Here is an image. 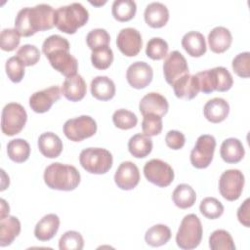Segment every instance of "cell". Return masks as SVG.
Here are the masks:
<instances>
[{"instance_id": "8992f818", "label": "cell", "mask_w": 250, "mask_h": 250, "mask_svg": "<svg viewBox=\"0 0 250 250\" xmlns=\"http://www.w3.org/2000/svg\"><path fill=\"white\" fill-rule=\"evenodd\" d=\"M203 229L199 218L195 214L184 217L176 234L177 245L184 250L196 248L202 238Z\"/></svg>"}, {"instance_id": "277c9868", "label": "cell", "mask_w": 250, "mask_h": 250, "mask_svg": "<svg viewBox=\"0 0 250 250\" xmlns=\"http://www.w3.org/2000/svg\"><path fill=\"white\" fill-rule=\"evenodd\" d=\"M89 20V13L80 3H71L55 10V26L66 33L73 34L76 30L85 25Z\"/></svg>"}, {"instance_id": "9c48e42d", "label": "cell", "mask_w": 250, "mask_h": 250, "mask_svg": "<svg viewBox=\"0 0 250 250\" xmlns=\"http://www.w3.org/2000/svg\"><path fill=\"white\" fill-rule=\"evenodd\" d=\"M97 132V123L89 115H81L68 119L63 124V134L72 142H81L94 136Z\"/></svg>"}, {"instance_id": "5bb4252c", "label": "cell", "mask_w": 250, "mask_h": 250, "mask_svg": "<svg viewBox=\"0 0 250 250\" xmlns=\"http://www.w3.org/2000/svg\"><path fill=\"white\" fill-rule=\"evenodd\" d=\"M116 44L123 55L126 57H135L143 47L142 35L136 28H122L117 35Z\"/></svg>"}, {"instance_id": "4dcf8cb0", "label": "cell", "mask_w": 250, "mask_h": 250, "mask_svg": "<svg viewBox=\"0 0 250 250\" xmlns=\"http://www.w3.org/2000/svg\"><path fill=\"white\" fill-rule=\"evenodd\" d=\"M172 199L177 207L181 209H188L195 203L196 193L189 185L180 184L174 189Z\"/></svg>"}, {"instance_id": "484cf974", "label": "cell", "mask_w": 250, "mask_h": 250, "mask_svg": "<svg viewBox=\"0 0 250 250\" xmlns=\"http://www.w3.org/2000/svg\"><path fill=\"white\" fill-rule=\"evenodd\" d=\"M245 150L242 143L236 138H229L226 139L222 145L220 149V155L223 160L229 164L238 163L244 157Z\"/></svg>"}, {"instance_id": "d4e9b609", "label": "cell", "mask_w": 250, "mask_h": 250, "mask_svg": "<svg viewBox=\"0 0 250 250\" xmlns=\"http://www.w3.org/2000/svg\"><path fill=\"white\" fill-rule=\"evenodd\" d=\"M38 148L45 157L56 158L62 151V142L55 133L46 132L38 138Z\"/></svg>"}, {"instance_id": "52a82bcc", "label": "cell", "mask_w": 250, "mask_h": 250, "mask_svg": "<svg viewBox=\"0 0 250 250\" xmlns=\"http://www.w3.org/2000/svg\"><path fill=\"white\" fill-rule=\"evenodd\" d=\"M79 162L83 169L91 174H105L112 166V154L105 148L88 147L79 155Z\"/></svg>"}, {"instance_id": "8fae6325", "label": "cell", "mask_w": 250, "mask_h": 250, "mask_svg": "<svg viewBox=\"0 0 250 250\" xmlns=\"http://www.w3.org/2000/svg\"><path fill=\"white\" fill-rule=\"evenodd\" d=\"M244 175L237 169H229L225 171L219 180V190L221 195L229 200H237L243 190Z\"/></svg>"}, {"instance_id": "d6986e66", "label": "cell", "mask_w": 250, "mask_h": 250, "mask_svg": "<svg viewBox=\"0 0 250 250\" xmlns=\"http://www.w3.org/2000/svg\"><path fill=\"white\" fill-rule=\"evenodd\" d=\"M61 92L68 101L79 102L86 95V82L80 74L76 73L72 76L65 78L62 85Z\"/></svg>"}, {"instance_id": "e575fe53", "label": "cell", "mask_w": 250, "mask_h": 250, "mask_svg": "<svg viewBox=\"0 0 250 250\" xmlns=\"http://www.w3.org/2000/svg\"><path fill=\"white\" fill-rule=\"evenodd\" d=\"M209 247L212 250H234L235 245L229 231L225 229L214 230L209 237Z\"/></svg>"}, {"instance_id": "d590c367", "label": "cell", "mask_w": 250, "mask_h": 250, "mask_svg": "<svg viewBox=\"0 0 250 250\" xmlns=\"http://www.w3.org/2000/svg\"><path fill=\"white\" fill-rule=\"evenodd\" d=\"M91 62L94 67L101 70L106 69L113 62V52L108 46L93 50L91 54Z\"/></svg>"}, {"instance_id": "f6af8a7d", "label": "cell", "mask_w": 250, "mask_h": 250, "mask_svg": "<svg viewBox=\"0 0 250 250\" xmlns=\"http://www.w3.org/2000/svg\"><path fill=\"white\" fill-rule=\"evenodd\" d=\"M142 129L148 137L159 135L162 131V117L156 114H146L142 121Z\"/></svg>"}, {"instance_id": "ac0fdd59", "label": "cell", "mask_w": 250, "mask_h": 250, "mask_svg": "<svg viewBox=\"0 0 250 250\" xmlns=\"http://www.w3.org/2000/svg\"><path fill=\"white\" fill-rule=\"evenodd\" d=\"M168 108L169 104L166 98L155 92L144 96L139 104V109L143 116L146 114H156L162 117L168 112Z\"/></svg>"}, {"instance_id": "83f0119b", "label": "cell", "mask_w": 250, "mask_h": 250, "mask_svg": "<svg viewBox=\"0 0 250 250\" xmlns=\"http://www.w3.org/2000/svg\"><path fill=\"white\" fill-rule=\"evenodd\" d=\"M21 232V223L15 216L0 219V246L10 245Z\"/></svg>"}, {"instance_id": "7c38bea8", "label": "cell", "mask_w": 250, "mask_h": 250, "mask_svg": "<svg viewBox=\"0 0 250 250\" xmlns=\"http://www.w3.org/2000/svg\"><path fill=\"white\" fill-rule=\"evenodd\" d=\"M144 175L151 184L160 187H168L174 180V170L161 159L153 158L147 161L144 166Z\"/></svg>"}, {"instance_id": "30bf717a", "label": "cell", "mask_w": 250, "mask_h": 250, "mask_svg": "<svg viewBox=\"0 0 250 250\" xmlns=\"http://www.w3.org/2000/svg\"><path fill=\"white\" fill-rule=\"evenodd\" d=\"M216 140L212 135H201L198 137L194 147L190 152V163L197 169L207 168L214 156Z\"/></svg>"}, {"instance_id": "2e32d148", "label": "cell", "mask_w": 250, "mask_h": 250, "mask_svg": "<svg viewBox=\"0 0 250 250\" xmlns=\"http://www.w3.org/2000/svg\"><path fill=\"white\" fill-rule=\"evenodd\" d=\"M153 78L151 66L145 62H135L129 65L126 71V79L129 85L135 89L146 88Z\"/></svg>"}, {"instance_id": "60d3db41", "label": "cell", "mask_w": 250, "mask_h": 250, "mask_svg": "<svg viewBox=\"0 0 250 250\" xmlns=\"http://www.w3.org/2000/svg\"><path fill=\"white\" fill-rule=\"evenodd\" d=\"M110 36L108 32L104 28H95L91 30L86 36V42L88 47L93 51L101 47L108 46Z\"/></svg>"}, {"instance_id": "bcb514c9", "label": "cell", "mask_w": 250, "mask_h": 250, "mask_svg": "<svg viewBox=\"0 0 250 250\" xmlns=\"http://www.w3.org/2000/svg\"><path fill=\"white\" fill-rule=\"evenodd\" d=\"M234 73L241 78L250 76V53L243 52L234 57L231 62Z\"/></svg>"}, {"instance_id": "ab89813d", "label": "cell", "mask_w": 250, "mask_h": 250, "mask_svg": "<svg viewBox=\"0 0 250 250\" xmlns=\"http://www.w3.org/2000/svg\"><path fill=\"white\" fill-rule=\"evenodd\" d=\"M84 247V239L80 232L68 230L64 232L59 240L61 250H81Z\"/></svg>"}, {"instance_id": "681fc988", "label": "cell", "mask_w": 250, "mask_h": 250, "mask_svg": "<svg viewBox=\"0 0 250 250\" xmlns=\"http://www.w3.org/2000/svg\"><path fill=\"white\" fill-rule=\"evenodd\" d=\"M9 211H10V207L9 205L6 203V201L4 199H1V218H5L7 216H9Z\"/></svg>"}, {"instance_id": "836d02e7", "label": "cell", "mask_w": 250, "mask_h": 250, "mask_svg": "<svg viewBox=\"0 0 250 250\" xmlns=\"http://www.w3.org/2000/svg\"><path fill=\"white\" fill-rule=\"evenodd\" d=\"M137 12V5L132 0H115L112 3L111 13L113 18L118 21H129Z\"/></svg>"}, {"instance_id": "4316f807", "label": "cell", "mask_w": 250, "mask_h": 250, "mask_svg": "<svg viewBox=\"0 0 250 250\" xmlns=\"http://www.w3.org/2000/svg\"><path fill=\"white\" fill-rule=\"evenodd\" d=\"M182 46L185 51L194 58H199L206 53V42L202 33L188 31L182 38Z\"/></svg>"}, {"instance_id": "44dd1931", "label": "cell", "mask_w": 250, "mask_h": 250, "mask_svg": "<svg viewBox=\"0 0 250 250\" xmlns=\"http://www.w3.org/2000/svg\"><path fill=\"white\" fill-rule=\"evenodd\" d=\"M229 112V104L222 98H214L209 100L203 107L205 118L212 123H220L224 121L228 117Z\"/></svg>"}, {"instance_id": "603a6c76", "label": "cell", "mask_w": 250, "mask_h": 250, "mask_svg": "<svg viewBox=\"0 0 250 250\" xmlns=\"http://www.w3.org/2000/svg\"><path fill=\"white\" fill-rule=\"evenodd\" d=\"M59 227L60 218L56 214H47L36 224L34 235L40 241H48L56 235Z\"/></svg>"}, {"instance_id": "9a60e30c", "label": "cell", "mask_w": 250, "mask_h": 250, "mask_svg": "<svg viewBox=\"0 0 250 250\" xmlns=\"http://www.w3.org/2000/svg\"><path fill=\"white\" fill-rule=\"evenodd\" d=\"M61 94V89L56 85L37 91L30 96L29 106L36 113L47 112L60 100Z\"/></svg>"}, {"instance_id": "8d00e7d4", "label": "cell", "mask_w": 250, "mask_h": 250, "mask_svg": "<svg viewBox=\"0 0 250 250\" xmlns=\"http://www.w3.org/2000/svg\"><path fill=\"white\" fill-rule=\"evenodd\" d=\"M168 49V43L164 39L160 37H153L146 43V55L151 60L159 61L167 56Z\"/></svg>"}, {"instance_id": "3957f363", "label": "cell", "mask_w": 250, "mask_h": 250, "mask_svg": "<svg viewBox=\"0 0 250 250\" xmlns=\"http://www.w3.org/2000/svg\"><path fill=\"white\" fill-rule=\"evenodd\" d=\"M80 173L72 165L55 162L46 167L44 182L52 189L70 191L80 184Z\"/></svg>"}, {"instance_id": "f546056e", "label": "cell", "mask_w": 250, "mask_h": 250, "mask_svg": "<svg viewBox=\"0 0 250 250\" xmlns=\"http://www.w3.org/2000/svg\"><path fill=\"white\" fill-rule=\"evenodd\" d=\"M129 152L136 158H145L152 150V140L145 134H136L128 142Z\"/></svg>"}, {"instance_id": "ba28073f", "label": "cell", "mask_w": 250, "mask_h": 250, "mask_svg": "<svg viewBox=\"0 0 250 250\" xmlns=\"http://www.w3.org/2000/svg\"><path fill=\"white\" fill-rule=\"evenodd\" d=\"M27 114L24 107L18 103H9L2 109L1 130L6 136H15L24 127Z\"/></svg>"}, {"instance_id": "ffe728a7", "label": "cell", "mask_w": 250, "mask_h": 250, "mask_svg": "<svg viewBox=\"0 0 250 250\" xmlns=\"http://www.w3.org/2000/svg\"><path fill=\"white\" fill-rule=\"evenodd\" d=\"M145 21L152 28L163 27L169 21V11L160 2L149 3L144 13Z\"/></svg>"}, {"instance_id": "c3c4849f", "label": "cell", "mask_w": 250, "mask_h": 250, "mask_svg": "<svg viewBox=\"0 0 250 250\" xmlns=\"http://www.w3.org/2000/svg\"><path fill=\"white\" fill-rule=\"evenodd\" d=\"M250 199L247 198L244 200V202L239 206L237 210V219L240 224H242L244 227L249 228L250 227V208H249Z\"/></svg>"}, {"instance_id": "1f68e13d", "label": "cell", "mask_w": 250, "mask_h": 250, "mask_svg": "<svg viewBox=\"0 0 250 250\" xmlns=\"http://www.w3.org/2000/svg\"><path fill=\"white\" fill-rule=\"evenodd\" d=\"M171 238L170 229L163 224H157L150 227L145 234L146 244L152 247H158L166 244Z\"/></svg>"}, {"instance_id": "7402d4cb", "label": "cell", "mask_w": 250, "mask_h": 250, "mask_svg": "<svg viewBox=\"0 0 250 250\" xmlns=\"http://www.w3.org/2000/svg\"><path fill=\"white\" fill-rule=\"evenodd\" d=\"M231 42V33L224 26H216L208 34V44L210 50L216 54L226 52L230 47Z\"/></svg>"}, {"instance_id": "4fadbf2b", "label": "cell", "mask_w": 250, "mask_h": 250, "mask_svg": "<svg viewBox=\"0 0 250 250\" xmlns=\"http://www.w3.org/2000/svg\"><path fill=\"white\" fill-rule=\"evenodd\" d=\"M163 74L166 82L171 86L179 78L188 74L187 60L179 51H173L167 55L163 63Z\"/></svg>"}, {"instance_id": "d6a6232c", "label": "cell", "mask_w": 250, "mask_h": 250, "mask_svg": "<svg viewBox=\"0 0 250 250\" xmlns=\"http://www.w3.org/2000/svg\"><path fill=\"white\" fill-rule=\"evenodd\" d=\"M7 153L12 161L22 163L29 157L30 146L23 139H14L7 145Z\"/></svg>"}, {"instance_id": "7dc6e473", "label": "cell", "mask_w": 250, "mask_h": 250, "mask_svg": "<svg viewBox=\"0 0 250 250\" xmlns=\"http://www.w3.org/2000/svg\"><path fill=\"white\" fill-rule=\"evenodd\" d=\"M165 143L168 147L178 150L181 149L186 143L185 135L177 130H170L165 136Z\"/></svg>"}, {"instance_id": "74e56055", "label": "cell", "mask_w": 250, "mask_h": 250, "mask_svg": "<svg viewBox=\"0 0 250 250\" xmlns=\"http://www.w3.org/2000/svg\"><path fill=\"white\" fill-rule=\"evenodd\" d=\"M199 210L204 217L214 220L223 215L224 205L215 197H205L200 202Z\"/></svg>"}, {"instance_id": "f1b7e54d", "label": "cell", "mask_w": 250, "mask_h": 250, "mask_svg": "<svg viewBox=\"0 0 250 250\" xmlns=\"http://www.w3.org/2000/svg\"><path fill=\"white\" fill-rule=\"evenodd\" d=\"M91 94L99 101H109L115 95L114 82L107 76H97L91 81Z\"/></svg>"}, {"instance_id": "6da1fadb", "label": "cell", "mask_w": 250, "mask_h": 250, "mask_svg": "<svg viewBox=\"0 0 250 250\" xmlns=\"http://www.w3.org/2000/svg\"><path fill=\"white\" fill-rule=\"evenodd\" d=\"M55 11L48 4L25 7L19 11L15 20V28L21 36L29 37L38 31L53 28Z\"/></svg>"}, {"instance_id": "5b68a950", "label": "cell", "mask_w": 250, "mask_h": 250, "mask_svg": "<svg viewBox=\"0 0 250 250\" xmlns=\"http://www.w3.org/2000/svg\"><path fill=\"white\" fill-rule=\"evenodd\" d=\"M195 76L197 78L199 92L204 94H211L214 91L226 92L229 91L233 84L231 74L224 66H216L197 72Z\"/></svg>"}, {"instance_id": "7a4b0ae2", "label": "cell", "mask_w": 250, "mask_h": 250, "mask_svg": "<svg viewBox=\"0 0 250 250\" xmlns=\"http://www.w3.org/2000/svg\"><path fill=\"white\" fill-rule=\"evenodd\" d=\"M69 49L68 41L58 34L46 38L42 45V52L52 67L65 77L76 74L78 69V62L69 53Z\"/></svg>"}, {"instance_id": "7bdbcfd3", "label": "cell", "mask_w": 250, "mask_h": 250, "mask_svg": "<svg viewBox=\"0 0 250 250\" xmlns=\"http://www.w3.org/2000/svg\"><path fill=\"white\" fill-rule=\"evenodd\" d=\"M21 35L16 28H5L0 34V47L3 51H14L20 44Z\"/></svg>"}, {"instance_id": "ee69618b", "label": "cell", "mask_w": 250, "mask_h": 250, "mask_svg": "<svg viewBox=\"0 0 250 250\" xmlns=\"http://www.w3.org/2000/svg\"><path fill=\"white\" fill-rule=\"evenodd\" d=\"M17 57L25 66H31L36 64L40 60V51L34 45L25 44L18 50Z\"/></svg>"}, {"instance_id": "cb8c5ba5", "label": "cell", "mask_w": 250, "mask_h": 250, "mask_svg": "<svg viewBox=\"0 0 250 250\" xmlns=\"http://www.w3.org/2000/svg\"><path fill=\"white\" fill-rule=\"evenodd\" d=\"M173 90L177 98L192 100L199 93V86L195 74H186L179 78L173 85Z\"/></svg>"}, {"instance_id": "b9f144b4", "label": "cell", "mask_w": 250, "mask_h": 250, "mask_svg": "<svg viewBox=\"0 0 250 250\" xmlns=\"http://www.w3.org/2000/svg\"><path fill=\"white\" fill-rule=\"evenodd\" d=\"M24 66L25 65L17 56L8 59L5 64V69L9 79L14 83L21 82L24 76Z\"/></svg>"}, {"instance_id": "e0dca14e", "label": "cell", "mask_w": 250, "mask_h": 250, "mask_svg": "<svg viewBox=\"0 0 250 250\" xmlns=\"http://www.w3.org/2000/svg\"><path fill=\"white\" fill-rule=\"evenodd\" d=\"M116 186L123 190L135 188L140 182V171L137 165L131 161L122 162L114 174Z\"/></svg>"}, {"instance_id": "f35d334b", "label": "cell", "mask_w": 250, "mask_h": 250, "mask_svg": "<svg viewBox=\"0 0 250 250\" xmlns=\"http://www.w3.org/2000/svg\"><path fill=\"white\" fill-rule=\"evenodd\" d=\"M112 121L115 127L121 130H128L134 128L137 125L138 117L134 112L120 108L114 111L112 115Z\"/></svg>"}]
</instances>
